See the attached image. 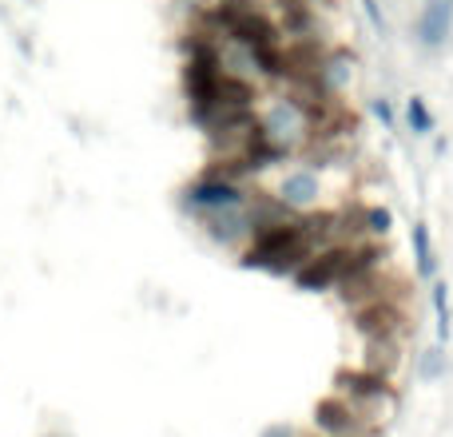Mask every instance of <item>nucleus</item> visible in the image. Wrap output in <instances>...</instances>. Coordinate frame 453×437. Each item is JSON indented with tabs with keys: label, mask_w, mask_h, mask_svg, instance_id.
Here are the masks:
<instances>
[{
	"label": "nucleus",
	"mask_w": 453,
	"mask_h": 437,
	"mask_svg": "<svg viewBox=\"0 0 453 437\" xmlns=\"http://www.w3.org/2000/svg\"><path fill=\"white\" fill-rule=\"evenodd\" d=\"M311 239H306L303 215H290L274 226H258L250 234V242L239 250V266L247 271H263V274H287L311 255Z\"/></svg>",
	"instance_id": "1"
},
{
	"label": "nucleus",
	"mask_w": 453,
	"mask_h": 437,
	"mask_svg": "<svg viewBox=\"0 0 453 437\" xmlns=\"http://www.w3.org/2000/svg\"><path fill=\"white\" fill-rule=\"evenodd\" d=\"M334 386H338V398L350 402L362 422H370L374 430L386 426V418H390V410H394L390 378H378V374H370V370H338Z\"/></svg>",
	"instance_id": "2"
},
{
	"label": "nucleus",
	"mask_w": 453,
	"mask_h": 437,
	"mask_svg": "<svg viewBox=\"0 0 453 437\" xmlns=\"http://www.w3.org/2000/svg\"><path fill=\"white\" fill-rule=\"evenodd\" d=\"M258 116V127H263V135L274 143V148H282L290 159L298 156V151L306 148V143L314 140V124L311 116H306L303 108H298L295 100H290L287 92H279L266 108H255Z\"/></svg>",
	"instance_id": "3"
},
{
	"label": "nucleus",
	"mask_w": 453,
	"mask_h": 437,
	"mask_svg": "<svg viewBox=\"0 0 453 437\" xmlns=\"http://www.w3.org/2000/svg\"><path fill=\"white\" fill-rule=\"evenodd\" d=\"M350 322L366 342L374 338H394V342H406L414 334V306L406 298H382V303H370V306H358L350 310Z\"/></svg>",
	"instance_id": "4"
},
{
	"label": "nucleus",
	"mask_w": 453,
	"mask_h": 437,
	"mask_svg": "<svg viewBox=\"0 0 453 437\" xmlns=\"http://www.w3.org/2000/svg\"><path fill=\"white\" fill-rule=\"evenodd\" d=\"M247 199H250L247 183L215 180V175L199 172V180L191 183V188H183L180 203H183V211H188V215H196V211H219V207H242Z\"/></svg>",
	"instance_id": "5"
},
{
	"label": "nucleus",
	"mask_w": 453,
	"mask_h": 437,
	"mask_svg": "<svg viewBox=\"0 0 453 437\" xmlns=\"http://www.w3.org/2000/svg\"><path fill=\"white\" fill-rule=\"evenodd\" d=\"M199 226H203V234L211 242H219V247H234L242 250L250 242V234L258 231L255 226V215H250V207H219V211H196Z\"/></svg>",
	"instance_id": "6"
},
{
	"label": "nucleus",
	"mask_w": 453,
	"mask_h": 437,
	"mask_svg": "<svg viewBox=\"0 0 453 437\" xmlns=\"http://www.w3.org/2000/svg\"><path fill=\"white\" fill-rule=\"evenodd\" d=\"M314 426L326 437H374L378 433L374 426L362 422L350 402L338 398V394H330V398H322L319 406H314Z\"/></svg>",
	"instance_id": "7"
},
{
	"label": "nucleus",
	"mask_w": 453,
	"mask_h": 437,
	"mask_svg": "<svg viewBox=\"0 0 453 437\" xmlns=\"http://www.w3.org/2000/svg\"><path fill=\"white\" fill-rule=\"evenodd\" d=\"M274 199H279L282 207H290L295 215L314 211V207H322V175L314 172V167L298 164L290 175H282V183H279V191H274Z\"/></svg>",
	"instance_id": "8"
},
{
	"label": "nucleus",
	"mask_w": 453,
	"mask_h": 437,
	"mask_svg": "<svg viewBox=\"0 0 453 437\" xmlns=\"http://www.w3.org/2000/svg\"><path fill=\"white\" fill-rule=\"evenodd\" d=\"M453 32V0H426L422 8V24H418V36H422L426 48H446Z\"/></svg>",
	"instance_id": "9"
},
{
	"label": "nucleus",
	"mask_w": 453,
	"mask_h": 437,
	"mask_svg": "<svg viewBox=\"0 0 453 437\" xmlns=\"http://www.w3.org/2000/svg\"><path fill=\"white\" fill-rule=\"evenodd\" d=\"M319 80L326 84V92L346 96V88H350V80H354V52H350V48L330 44V48H326V56H322Z\"/></svg>",
	"instance_id": "10"
},
{
	"label": "nucleus",
	"mask_w": 453,
	"mask_h": 437,
	"mask_svg": "<svg viewBox=\"0 0 453 437\" xmlns=\"http://www.w3.org/2000/svg\"><path fill=\"white\" fill-rule=\"evenodd\" d=\"M402 346L406 342H394V338H374L366 342V358H362V370L378 378H394L402 370Z\"/></svg>",
	"instance_id": "11"
},
{
	"label": "nucleus",
	"mask_w": 453,
	"mask_h": 437,
	"mask_svg": "<svg viewBox=\"0 0 453 437\" xmlns=\"http://www.w3.org/2000/svg\"><path fill=\"white\" fill-rule=\"evenodd\" d=\"M410 242H414L418 274H422V279H438V255H434V242H430V226L414 223V231H410Z\"/></svg>",
	"instance_id": "12"
},
{
	"label": "nucleus",
	"mask_w": 453,
	"mask_h": 437,
	"mask_svg": "<svg viewBox=\"0 0 453 437\" xmlns=\"http://www.w3.org/2000/svg\"><path fill=\"white\" fill-rule=\"evenodd\" d=\"M430 298H434V326H438V338L446 342V338H453V310H449V287L441 279L430 282Z\"/></svg>",
	"instance_id": "13"
},
{
	"label": "nucleus",
	"mask_w": 453,
	"mask_h": 437,
	"mask_svg": "<svg viewBox=\"0 0 453 437\" xmlns=\"http://www.w3.org/2000/svg\"><path fill=\"white\" fill-rule=\"evenodd\" d=\"M406 124H410L414 135H434V116H430V108H426L422 96H414V100L406 104Z\"/></svg>",
	"instance_id": "14"
},
{
	"label": "nucleus",
	"mask_w": 453,
	"mask_h": 437,
	"mask_svg": "<svg viewBox=\"0 0 453 437\" xmlns=\"http://www.w3.org/2000/svg\"><path fill=\"white\" fill-rule=\"evenodd\" d=\"M362 218H366L370 239H386V231H390V211L386 207H362Z\"/></svg>",
	"instance_id": "15"
},
{
	"label": "nucleus",
	"mask_w": 453,
	"mask_h": 437,
	"mask_svg": "<svg viewBox=\"0 0 453 437\" xmlns=\"http://www.w3.org/2000/svg\"><path fill=\"white\" fill-rule=\"evenodd\" d=\"M446 374V354H441V346H434V350L422 354V378H441Z\"/></svg>",
	"instance_id": "16"
},
{
	"label": "nucleus",
	"mask_w": 453,
	"mask_h": 437,
	"mask_svg": "<svg viewBox=\"0 0 453 437\" xmlns=\"http://www.w3.org/2000/svg\"><path fill=\"white\" fill-rule=\"evenodd\" d=\"M370 111H374V116L382 119L386 127H394V108H390V100H374V104H370Z\"/></svg>",
	"instance_id": "17"
},
{
	"label": "nucleus",
	"mask_w": 453,
	"mask_h": 437,
	"mask_svg": "<svg viewBox=\"0 0 453 437\" xmlns=\"http://www.w3.org/2000/svg\"><path fill=\"white\" fill-rule=\"evenodd\" d=\"M362 8H366L370 24H374L378 32H382V28H386V16H382V8H378V0H362Z\"/></svg>",
	"instance_id": "18"
},
{
	"label": "nucleus",
	"mask_w": 453,
	"mask_h": 437,
	"mask_svg": "<svg viewBox=\"0 0 453 437\" xmlns=\"http://www.w3.org/2000/svg\"><path fill=\"white\" fill-rule=\"evenodd\" d=\"M263 437H298L290 426H271V430H263Z\"/></svg>",
	"instance_id": "19"
}]
</instances>
